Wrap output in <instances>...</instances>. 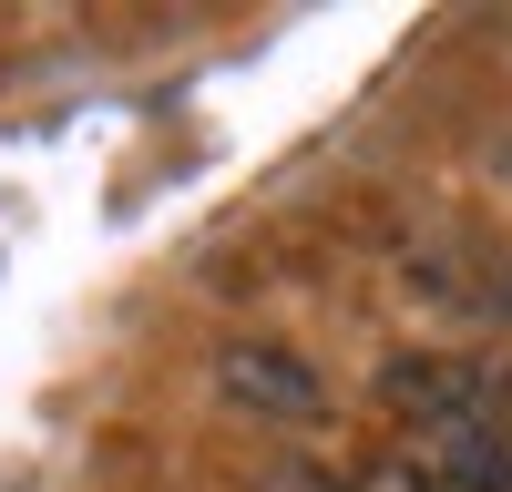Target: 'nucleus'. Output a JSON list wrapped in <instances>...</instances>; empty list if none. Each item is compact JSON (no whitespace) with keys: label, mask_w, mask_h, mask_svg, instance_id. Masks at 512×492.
<instances>
[{"label":"nucleus","mask_w":512,"mask_h":492,"mask_svg":"<svg viewBox=\"0 0 512 492\" xmlns=\"http://www.w3.org/2000/svg\"><path fill=\"white\" fill-rule=\"evenodd\" d=\"M379 400L400 410L410 431H441V421H512V380L482 359H390L379 369Z\"/></svg>","instance_id":"1"},{"label":"nucleus","mask_w":512,"mask_h":492,"mask_svg":"<svg viewBox=\"0 0 512 492\" xmlns=\"http://www.w3.org/2000/svg\"><path fill=\"white\" fill-rule=\"evenodd\" d=\"M216 390L236 410H256V421H318V410H328L318 369L297 359V349H277V339H226L216 349Z\"/></svg>","instance_id":"2"},{"label":"nucleus","mask_w":512,"mask_h":492,"mask_svg":"<svg viewBox=\"0 0 512 492\" xmlns=\"http://www.w3.org/2000/svg\"><path fill=\"white\" fill-rule=\"evenodd\" d=\"M349 492H441V482L420 472V462H410V441H400V451H369V462L349 472Z\"/></svg>","instance_id":"3"}]
</instances>
